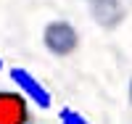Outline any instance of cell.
Returning <instances> with one entry per match:
<instances>
[{
	"label": "cell",
	"instance_id": "cell-1",
	"mask_svg": "<svg viewBox=\"0 0 132 124\" xmlns=\"http://www.w3.org/2000/svg\"><path fill=\"white\" fill-rule=\"evenodd\" d=\"M8 77H11V82H13V87L19 90V93L27 95L29 103H35L37 108H45V111L53 106V95H50V90L42 85L32 71H27L24 66H13V69L8 71Z\"/></svg>",
	"mask_w": 132,
	"mask_h": 124
},
{
	"label": "cell",
	"instance_id": "cell-2",
	"mask_svg": "<svg viewBox=\"0 0 132 124\" xmlns=\"http://www.w3.org/2000/svg\"><path fill=\"white\" fill-rule=\"evenodd\" d=\"M32 121L29 100L19 90H0V124H27Z\"/></svg>",
	"mask_w": 132,
	"mask_h": 124
},
{
	"label": "cell",
	"instance_id": "cell-3",
	"mask_svg": "<svg viewBox=\"0 0 132 124\" xmlns=\"http://www.w3.org/2000/svg\"><path fill=\"white\" fill-rule=\"evenodd\" d=\"M45 45L56 55H66V53H71L77 48V32L66 21H53L45 29Z\"/></svg>",
	"mask_w": 132,
	"mask_h": 124
},
{
	"label": "cell",
	"instance_id": "cell-4",
	"mask_svg": "<svg viewBox=\"0 0 132 124\" xmlns=\"http://www.w3.org/2000/svg\"><path fill=\"white\" fill-rule=\"evenodd\" d=\"M58 121H63V124H85L87 119L79 114L77 108H71V106H63L61 111H58Z\"/></svg>",
	"mask_w": 132,
	"mask_h": 124
},
{
	"label": "cell",
	"instance_id": "cell-5",
	"mask_svg": "<svg viewBox=\"0 0 132 124\" xmlns=\"http://www.w3.org/2000/svg\"><path fill=\"white\" fill-rule=\"evenodd\" d=\"M0 69H3V55H0Z\"/></svg>",
	"mask_w": 132,
	"mask_h": 124
},
{
	"label": "cell",
	"instance_id": "cell-6",
	"mask_svg": "<svg viewBox=\"0 0 132 124\" xmlns=\"http://www.w3.org/2000/svg\"><path fill=\"white\" fill-rule=\"evenodd\" d=\"M129 98H132V87H129Z\"/></svg>",
	"mask_w": 132,
	"mask_h": 124
}]
</instances>
